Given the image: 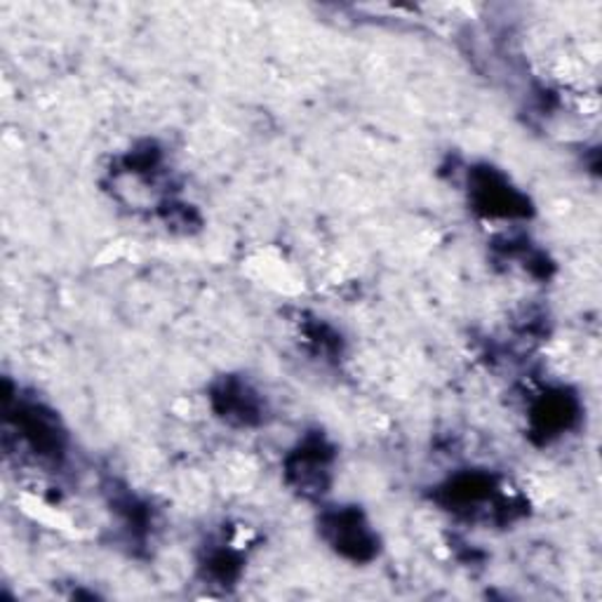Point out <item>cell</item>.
Instances as JSON below:
<instances>
[{
	"instance_id": "obj_2",
	"label": "cell",
	"mask_w": 602,
	"mask_h": 602,
	"mask_svg": "<svg viewBox=\"0 0 602 602\" xmlns=\"http://www.w3.org/2000/svg\"><path fill=\"white\" fill-rule=\"evenodd\" d=\"M473 198L477 209L492 217H513L525 215V198L516 189H510L504 176L492 170H481L473 174Z\"/></svg>"
},
{
	"instance_id": "obj_3",
	"label": "cell",
	"mask_w": 602,
	"mask_h": 602,
	"mask_svg": "<svg viewBox=\"0 0 602 602\" xmlns=\"http://www.w3.org/2000/svg\"><path fill=\"white\" fill-rule=\"evenodd\" d=\"M577 419V402L572 396L560 394H548L544 396L533 410V423L535 431L548 436H558L572 427Z\"/></svg>"
},
{
	"instance_id": "obj_4",
	"label": "cell",
	"mask_w": 602,
	"mask_h": 602,
	"mask_svg": "<svg viewBox=\"0 0 602 602\" xmlns=\"http://www.w3.org/2000/svg\"><path fill=\"white\" fill-rule=\"evenodd\" d=\"M330 454L315 442L311 448H301L290 462V477L301 492H323L327 477Z\"/></svg>"
},
{
	"instance_id": "obj_5",
	"label": "cell",
	"mask_w": 602,
	"mask_h": 602,
	"mask_svg": "<svg viewBox=\"0 0 602 602\" xmlns=\"http://www.w3.org/2000/svg\"><path fill=\"white\" fill-rule=\"evenodd\" d=\"M217 400H219V412L240 423H250L259 412V402L255 394L243 384H226L217 394Z\"/></svg>"
},
{
	"instance_id": "obj_1",
	"label": "cell",
	"mask_w": 602,
	"mask_h": 602,
	"mask_svg": "<svg viewBox=\"0 0 602 602\" xmlns=\"http://www.w3.org/2000/svg\"><path fill=\"white\" fill-rule=\"evenodd\" d=\"M325 535L336 551L351 560H367L377 551V539L358 510L342 508L332 513L325 518Z\"/></svg>"
}]
</instances>
